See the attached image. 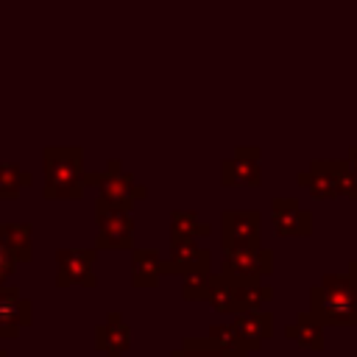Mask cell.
I'll list each match as a JSON object with an SVG mask.
<instances>
[{"label": "cell", "mask_w": 357, "mask_h": 357, "mask_svg": "<svg viewBox=\"0 0 357 357\" xmlns=\"http://www.w3.org/2000/svg\"><path fill=\"white\" fill-rule=\"evenodd\" d=\"M31 184H33V176L28 170H22L14 162H0V201L17 198Z\"/></svg>", "instance_id": "cell-21"}, {"label": "cell", "mask_w": 357, "mask_h": 357, "mask_svg": "<svg viewBox=\"0 0 357 357\" xmlns=\"http://www.w3.org/2000/svg\"><path fill=\"white\" fill-rule=\"evenodd\" d=\"M310 312L324 326H357V290L346 273H324L310 287Z\"/></svg>", "instance_id": "cell-2"}, {"label": "cell", "mask_w": 357, "mask_h": 357, "mask_svg": "<svg viewBox=\"0 0 357 357\" xmlns=\"http://www.w3.org/2000/svg\"><path fill=\"white\" fill-rule=\"evenodd\" d=\"M209 273H192V276H184L181 279V298L184 301H206V293H209Z\"/></svg>", "instance_id": "cell-24"}, {"label": "cell", "mask_w": 357, "mask_h": 357, "mask_svg": "<svg viewBox=\"0 0 357 357\" xmlns=\"http://www.w3.org/2000/svg\"><path fill=\"white\" fill-rule=\"evenodd\" d=\"M31 223H0V243L14 257L17 265H25L33 259V243H31Z\"/></svg>", "instance_id": "cell-17"}, {"label": "cell", "mask_w": 357, "mask_h": 357, "mask_svg": "<svg viewBox=\"0 0 357 357\" xmlns=\"http://www.w3.org/2000/svg\"><path fill=\"white\" fill-rule=\"evenodd\" d=\"M298 187H307L312 198H357V178L346 159H312L307 170L296 176Z\"/></svg>", "instance_id": "cell-3"}, {"label": "cell", "mask_w": 357, "mask_h": 357, "mask_svg": "<svg viewBox=\"0 0 357 357\" xmlns=\"http://www.w3.org/2000/svg\"><path fill=\"white\" fill-rule=\"evenodd\" d=\"M0 357H8V354H6V351H3V349H0Z\"/></svg>", "instance_id": "cell-29"}, {"label": "cell", "mask_w": 357, "mask_h": 357, "mask_svg": "<svg viewBox=\"0 0 357 357\" xmlns=\"http://www.w3.org/2000/svg\"><path fill=\"white\" fill-rule=\"evenodd\" d=\"M284 337L304 346V349H312V351H321L324 349V324L312 315V312H298L287 326H284Z\"/></svg>", "instance_id": "cell-16"}, {"label": "cell", "mask_w": 357, "mask_h": 357, "mask_svg": "<svg viewBox=\"0 0 357 357\" xmlns=\"http://www.w3.org/2000/svg\"><path fill=\"white\" fill-rule=\"evenodd\" d=\"M346 162H349V167H351V173H354V178H357V145H351V148H349Z\"/></svg>", "instance_id": "cell-27"}, {"label": "cell", "mask_w": 357, "mask_h": 357, "mask_svg": "<svg viewBox=\"0 0 357 357\" xmlns=\"http://www.w3.org/2000/svg\"><path fill=\"white\" fill-rule=\"evenodd\" d=\"M262 212L259 209H223L220 212V245L257 248L262 245Z\"/></svg>", "instance_id": "cell-8"}, {"label": "cell", "mask_w": 357, "mask_h": 357, "mask_svg": "<svg viewBox=\"0 0 357 357\" xmlns=\"http://www.w3.org/2000/svg\"><path fill=\"white\" fill-rule=\"evenodd\" d=\"M209 234H212V226L204 223L192 209H173L170 212V245L198 240V237H209Z\"/></svg>", "instance_id": "cell-18"}, {"label": "cell", "mask_w": 357, "mask_h": 357, "mask_svg": "<svg viewBox=\"0 0 357 357\" xmlns=\"http://www.w3.org/2000/svg\"><path fill=\"white\" fill-rule=\"evenodd\" d=\"M95 259H98V248L86 245V248H56V287H86L95 290L98 287V276H95Z\"/></svg>", "instance_id": "cell-7"}, {"label": "cell", "mask_w": 357, "mask_h": 357, "mask_svg": "<svg viewBox=\"0 0 357 357\" xmlns=\"http://www.w3.org/2000/svg\"><path fill=\"white\" fill-rule=\"evenodd\" d=\"M206 301L215 312H229L234 315L237 312V304H234V282L226 279L220 271L209 276V293H206Z\"/></svg>", "instance_id": "cell-20"}, {"label": "cell", "mask_w": 357, "mask_h": 357, "mask_svg": "<svg viewBox=\"0 0 357 357\" xmlns=\"http://www.w3.org/2000/svg\"><path fill=\"white\" fill-rule=\"evenodd\" d=\"M212 271V251L206 245H198V240L173 243L170 254L162 259V276H192V273H209Z\"/></svg>", "instance_id": "cell-10"}, {"label": "cell", "mask_w": 357, "mask_h": 357, "mask_svg": "<svg viewBox=\"0 0 357 357\" xmlns=\"http://www.w3.org/2000/svg\"><path fill=\"white\" fill-rule=\"evenodd\" d=\"M98 190H100V195H98L100 201H106L114 209H126V212H131L137 201L148 198V187L139 184L131 173H126L120 159H109L106 162L103 178H100Z\"/></svg>", "instance_id": "cell-5"}, {"label": "cell", "mask_w": 357, "mask_h": 357, "mask_svg": "<svg viewBox=\"0 0 357 357\" xmlns=\"http://www.w3.org/2000/svg\"><path fill=\"white\" fill-rule=\"evenodd\" d=\"M95 248L98 251H126L134 248V218L126 209H114L95 198Z\"/></svg>", "instance_id": "cell-4"}, {"label": "cell", "mask_w": 357, "mask_h": 357, "mask_svg": "<svg viewBox=\"0 0 357 357\" xmlns=\"http://www.w3.org/2000/svg\"><path fill=\"white\" fill-rule=\"evenodd\" d=\"M33 324V301L14 284H0V340H14Z\"/></svg>", "instance_id": "cell-9"}, {"label": "cell", "mask_w": 357, "mask_h": 357, "mask_svg": "<svg viewBox=\"0 0 357 357\" xmlns=\"http://www.w3.org/2000/svg\"><path fill=\"white\" fill-rule=\"evenodd\" d=\"M220 273L231 282H265L273 273V251L265 245L229 248V251H223Z\"/></svg>", "instance_id": "cell-6"}, {"label": "cell", "mask_w": 357, "mask_h": 357, "mask_svg": "<svg viewBox=\"0 0 357 357\" xmlns=\"http://www.w3.org/2000/svg\"><path fill=\"white\" fill-rule=\"evenodd\" d=\"M262 151L259 148H234V156L220 162V184L223 187H259L262 184V167H259Z\"/></svg>", "instance_id": "cell-11"}, {"label": "cell", "mask_w": 357, "mask_h": 357, "mask_svg": "<svg viewBox=\"0 0 357 357\" xmlns=\"http://www.w3.org/2000/svg\"><path fill=\"white\" fill-rule=\"evenodd\" d=\"M271 223L279 237H310L312 234V212L304 209L296 198H273Z\"/></svg>", "instance_id": "cell-12"}, {"label": "cell", "mask_w": 357, "mask_h": 357, "mask_svg": "<svg viewBox=\"0 0 357 357\" xmlns=\"http://www.w3.org/2000/svg\"><path fill=\"white\" fill-rule=\"evenodd\" d=\"M42 170H45V201H78L86 187L84 176V148L78 145H47L42 148Z\"/></svg>", "instance_id": "cell-1"}, {"label": "cell", "mask_w": 357, "mask_h": 357, "mask_svg": "<svg viewBox=\"0 0 357 357\" xmlns=\"http://www.w3.org/2000/svg\"><path fill=\"white\" fill-rule=\"evenodd\" d=\"M95 349L106 357H123L131 349V329L120 312H109L106 321L95 326Z\"/></svg>", "instance_id": "cell-14"}, {"label": "cell", "mask_w": 357, "mask_h": 357, "mask_svg": "<svg viewBox=\"0 0 357 357\" xmlns=\"http://www.w3.org/2000/svg\"><path fill=\"white\" fill-rule=\"evenodd\" d=\"M271 298H273V287L265 284V282H234V304H237V312L262 310Z\"/></svg>", "instance_id": "cell-19"}, {"label": "cell", "mask_w": 357, "mask_h": 357, "mask_svg": "<svg viewBox=\"0 0 357 357\" xmlns=\"http://www.w3.org/2000/svg\"><path fill=\"white\" fill-rule=\"evenodd\" d=\"M170 357H237V354H226L218 346H212V340L204 337H184L178 349H173Z\"/></svg>", "instance_id": "cell-23"}, {"label": "cell", "mask_w": 357, "mask_h": 357, "mask_svg": "<svg viewBox=\"0 0 357 357\" xmlns=\"http://www.w3.org/2000/svg\"><path fill=\"white\" fill-rule=\"evenodd\" d=\"M14 268H17V262H14V257L6 251V245L0 243V284H6L11 276H14Z\"/></svg>", "instance_id": "cell-25"}, {"label": "cell", "mask_w": 357, "mask_h": 357, "mask_svg": "<svg viewBox=\"0 0 357 357\" xmlns=\"http://www.w3.org/2000/svg\"><path fill=\"white\" fill-rule=\"evenodd\" d=\"M231 326L237 329L240 340L245 343L248 354L259 351L265 340H271L273 335V315L265 310H251V312H237L231 318Z\"/></svg>", "instance_id": "cell-13"}, {"label": "cell", "mask_w": 357, "mask_h": 357, "mask_svg": "<svg viewBox=\"0 0 357 357\" xmlns=\"http://www.w3.org/2000/svg\"><path fill=\"white\" fill-rule=\"evenodd\" d=\"M346 276L351 279V284H354V290H357V259H351V262H349V268H346Z\"/></svg>", "instance_id": "cell-28"}, {"label": "cell", "mask_w": 357, "mask_h": 357, "mask_svg": "<svg viewBox=\"0 0 357 357\" xmlns=\"http://www.w3.org/2000/svg\"><path fill=\"white\" fill-rule=\"evenodd\" d=\"M100 178H103V170H84V176H81L84 187H98Z\"/></svg>", "instance_id": "cell-26"}, {"label": "cell", "mask_w": 357, "mask_h": 357, "mask_svg": "<svg viewBox=\"0 0 357 357\" xmlns=\"http://www.w3.org/2000/svg\"><path fill=\"white\" fill-rule=\"evenodd\" d=\"M162 279V254L156 248H131V284L156 287Z\"/></svg>", "instance_id": "cell-15"}, {"label": "cell", "mask_w": 357, "mask_h": 357, "mask_svg": "<svg viewBox=\"0 0 357 357\" xmlns=\"http://www.w3.org/2000/svg\"><path fill=\"white\" fill-rule=\"evenodd\" d=\"M206 337L212 340V346H218L220 351H226V354H237V357H248V349H245V343L240 340V335H237V329L231 326V324H212L209 329H206Z\"/></svg>", "instance_id": "cell-22"}]
</instances>
